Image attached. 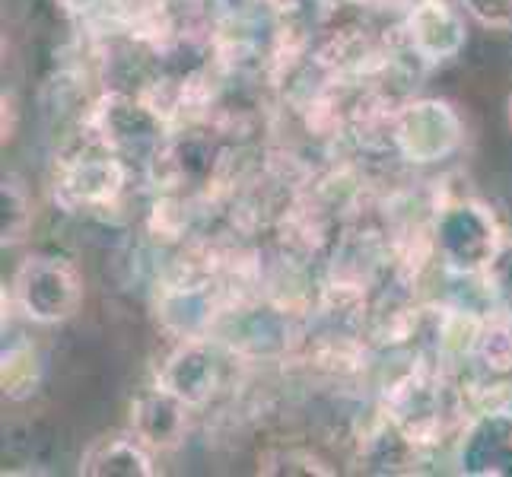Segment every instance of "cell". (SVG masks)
Returning a JSON list of instances; mask_svg holds the SVG:
<instances>
[{"mask_svg":"<svg viewBox=\"0 0 512 477\" xmlns=\"http://www.w3.org/2000/svg\"><path fill=\"white\" fill-rule=\"evenodd\" d=\"M223 296L210 268H185L156 284L153 318L172 341L210 338L223 318Z\"/></svg>","mask_w":512,"mask_h":477,"instance_id":"52a82bcc","label":"cell"},{"mask_svg":"<svg viewBox=\"0 0 512 477\" xmlns=\"http://www.w3.org/2000/svg\"><path fill=\"white\" fill-rule=\"evenodd\" d=\"M198 414L169 388L153 382L150 388H140L131 398L128 408V430L144 443L153 455H169L185 446L191 433V417Z\"/></svg>","mask_w":512,"mask_h":477,"instance_id":"8fae6325","label":"cell"},{"mask_svg":"<svg viewBox=\"0 0 512 477\" xmlns=\"http://www.w3.org/2000/svg\"><path fill=\"white\" fill-rule=\"evenodd\" d=\"M465 360L484 379L512 382V309L509 306L490 303V309L478 312Z\"/></svg>","mask_w":512,"mask_h":477,"instance_id":"5bb4252c","label":"cell"},{"mask_svg":"<svg viewBox=\"0 0 512 477\" xmlns=\"http://www.w3.org/2000/svg\"><path fill=\"white\" fill-rule=\"evenodd\" d=\"M258 474L264 477H334V468L322 452L299 443H271L258 452Z\"/></svg>","mask_w":512,"mask_h":477,"instance_id":"e0dca14e","label":"cell"},{"mask_svg":"<svg viewBox=\"0 0 512 477\" xmlns=\"http://www.w3.org/2000/svg\"><path fill=\"white\" fill-rule=\"evenodd\" d=\"M481 29L512 32V0H455Z\"/></svg>","mask_w":512,"mask_h":477,"instance_id":"d6986e66","label":"cell"},{"mask_svg":"<svg viewBox=\"0 0 512 477\" xmlns=\"http://www.w3.org/2000/svg\"><path fill=\"white\" fill-rule=\"evenodd\" d=\"M398 29L427 70L452 64L468 45V13L455 0H411Z\"/></svg>","mask_w":512,"mask_h":477,"instance_id":"9c48e42d","label":"cell"},{"mask_svg":"<svg viewBox=\"0 0 512 477\" xmlns=\"http://www.w3.org/2000/svg\"><path fill=\"white\" fill-rule=\"evenodd\" d=\"M131 185V166L115 150L80 125L77 137L55 156L51 194L67 214H105L115 210Z\"/></svg>","mask_w":512,"mask_h":477,"instance_id":"7a4b0ae2","label":"cell"},{"mask_svg":"<svg viewBox=\"0 0 512 477\" xmlns=\"http://www.w3.org/2000/svg\"><path fill=\"white\" fill-rule=\"evenodd\" d=\"M478 280L484 284V293L490 296V303H500V306L512 309V236L509 233L503 236L500 249L493 252L490 264Z\"/></svg>","mask_w":512,"mask_h":477,"instance_id":"ac0fdd59","label":"cell"},{"mask_svg":"<svg viewBox=\"0 0 512 477\" xmlns=\"http://www.w3.org/2000/svg\"><path fill=\"white\" fill-rule=\"evenodd\" d=\"M452 446L458 474L512 477V401L474 411Z\"/></svg>","mask_w":512,"mask_h":477,"instance_id":"30bf717a","label":"cell"},{"mask_svg":"<svg viewBox=\"0 0 512 477\" xmlns=\"http://www.w3.org/2000/svg\"><path fill=\"white\" fill-rule=\"evenodd\" d=\"M80 474L86 477H156V455L131 430L96 436L80 455Z\"/></svg>","mask_w":512,"mask_h":477,"instance_id":"4fadbf2b","label":"cell"},{"mask_svg":"<svg viewBox=\"0 0 512 477\" xmlns=\"http://www.w3.org/2000/svg\"><path fill=\"white\" fill-rule=\"evenodd\" d=\"M433 261L452 277H481L506 229L487 201L474 194H446L430 214Z\"/></svg>","mask_w":512,"mask_h":477,"instance_id":"3957f363","label":"cell"},{"mask_svg":"<svg viewBox=\"0 0 512 477\" xmlns=\"http://www.w3.org/2000/svg\"><path fill=\"white\" fill-rule=\"evenodd\" d=\"M388 147L414 169L443 166L465 150L468 125L458 105L443 96H408L385 118Z\"/></svg>","mask_w":512,"mask_h":477,"instance_id":"277c9868","label":"cell"},{"mask_svg":"<svg viewBox=\"0 0 512 477\" xmlns=\"http://www.w3.org/2000/svg\"><path fill=\"white\" fill-rule=\"evenodd\" d=\"M506 121H509V128H512V90L506 96Z\"/></svg>","mask_w":512,"mask_h":477,"instance_id":"44dd1931","label":"cell"},{"mask_svg":"<svg viewBox=\"0 0 512 477\" xmlns=\"http://www.w3.org/2000/svg\"><path fill=\"white\" fill-rule=\"evenodd\" d=\"M83 125L128 166L137 159L144 172L172 134L169 121L144 96L128 90H105L83 115Z\"/></svg>","mask_w":512,"mask_h":477,"instance_id":"8992f818","label":"cell"},{"mask_svg":"<svg viewBox=\"0 0 512 477\" xmlns=\"http://www.w3.org/2000/svg\"><path fill=\"white\" fill-rule=\"evenodd\" d=\"M16 128H20V102L13 90H4V144L16 137Z\"/></svg>","mask_w":512,"mask_h":477,"instance_id":"ffe728a7","label":"cell"},{"mask_svg":"<svg viewBox=\"0 0 512 477\" xmlns=\"http://www.w3.org/2000/svg\"><path fill=\"white\" fill-rule=\"evenodd\" d=\"M0 385L4 398L20 404L29 401L42 385V353L39 344L26 334H16L10 344H4V366H0Z\"/></svg>","mask_w":512,"mask_h":477,"instance_id":"9a60e30c","label":"cell"},{"mask_svg":"<svg viewBox=\"0 0 512 477\" xmlns=\"http://www.w3.org/2000/svg\"><path fill=\"white\" fill-rule=\"evenodd\" d=\"M229 357H236V350L214 334L210 338L172 341L160 369H156V382L191 404L194 411H204L226 392Z\"/></svg>","mask_w":512,"mask_h":477,"instance_id":"ba28073f","label":"cell"},{"mask_svg":"<svg viewBox=\"0 0 512 477\" xmlns=\"http://www.w3.org/2000/svg\"><path fill=\"white\" fill-rule=\"evenodd\" d=\"M471 392L452 366L414 360L385 385L379 408L408 433L420 449L455 443L471 420Z\"/></svg>","mask_w":512,"mask_h":477,"instance_id":"6da1fadb","label":"cell"},{"mask_svg":"<svg viewBox=\"0 0 512 477\" xmlns=\"http://www.w3.org/2000/svg\"><path fill=\"white\" fill-rule=\"evenodd\" d=\"M423 455H427V449H420L414 439L379 408L357 433L353 465L363 474L401 477V474H417L423 465Z\"/></svg>","mask_w":512,"mask_h":477,"instance_id":"7c38bea8","label":"cell"},{"mask_svg":"<svg viewBox=\"0 0 512 477\" xmlns=\"http://www.w3.org/2000/svg\"><path fill=\"white\" fill-rule=\"evenodd\" d=\"M4 296L29 325L58 328L83 309L86 280L64 255H26L16 264Z\"/></svg>","mask_w":512,"mask_h":477,"instance_id":"5b68a950","label":"cell"},{"mask_svg":"<svg viewBox=\"0 0 512 477\" xmlns=\"http://www.w3.org/2000/svg\"><path fill=\"white\" fill-rule=\"evenodd\" d=\"M35 226V201L20 172H7L0 182V245L16 249L32 236Z\"/></svg>","mask_w":512,"mask_h":477,"instance_id":"2e32d148","label":"cell"}]
</instances>
